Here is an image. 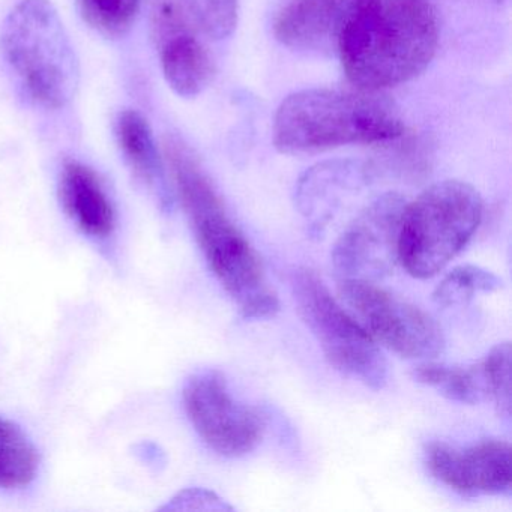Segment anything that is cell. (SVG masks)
Instances as JSON below:
<instances>
[{
    "mask_svg": "<svg viewBox=\"0 0 512 512\" xmlns=\"http://www.w3.org/2000/svg\"><path fill=\"white\" fill-rule=\"evenodd\" d=\"M403 133V121L388 101L329 89L295 92L274 119L275 148L290 155L391 142Z\"/></svg>",
    "mask_w": 512,
    "mask_h": 512,
    "instance_id": "cell-3",
    "label": "cell"
},
{
    "mask_svg": "<svg viewBox=\"0 0 512 512\" xmlns=\"http://www.w3.org/2000/svg\"><path fill=\"white\" fill-rule=\"evenodd\" d=\"M185 0H152V38L160 52L164 79L179 97L202 94L214 77L208 49L194 35Z\"/></svg>",
    "mask_w": 512,
    "mask_h": 512,
    "instance_id": "cell-10",
    "label": "cell"
},
{
    "mask_svg": "<svg viewBox=\"0 0 512 512\" xmlns=\"http://www.w3.org/2000/svg\"><path fill=\"white\" fill-rule=\"evenodd\" d=\"M116 142L134 178L148 188L163 208L170 205L163 164L151 127L137 110H122L116 118Z\"/></svg>",
    "mask_w": 512,
    "mask_h": 512,
    "instance_id": "cell-14",
    "label": "cell"
},
{
    "mask_svg": "<svg viewBox=\"0 0 512 512\" xmlns=\"http://www.w3.org/2000/svg\"><path fill=\"white\" fill-rule=\"evenodd\" d=\"M511 356V344L505 341L494 346L482 359L490 380L491 401L505 416L511 413Z\"/></svg>",
    "mask_w": 512,
    "mask_h": 512,
    "instance_id": "cell-20",
    "label": "cell"
},
{
    "mask_svg": "<svg viewBox=\"0 0 512 512\" xmlns=\"http://www.w3.org/2000/svg\"><path fill=\"white\" fill-rule=\"evenodd\" d=\"M59 197L65 212L92 238H107L115 230L112 200L100 176L79 161H67L59 176Z\"/></svg>",
    "mask_w": 512,
    "mask_h": 512,
    "instance_id": "cell-13",
    "label": "cell"
},
{
    "mask_svg": "<svg viewBox=\"0 0 512 512\" xmlns=\"http://www.w3.org/2000/svg\"><path fill=\"white\" fill-rule=\"evenodd\" d=\"M194 22L214 40L229 38L238 23V0H185Z\"/></svg>",
    "mask_w": 512,
    "mask_h": 512,
    "instance_id": "cell-19",
    "label": "cell"
},
{
    "mask_svg": "<svg viewBox=\"0 0 512 512\" xmlns=\"http://www.w3.org/2000/svg\"><path fill=\"white\" fill-rule=\"evenodd\" d=\"M167 163L200 250L245 319H271L280 311L253 245L227 215L211 179L179 137L167 139Z\"/></svg>",
    "mask_w": 512,
    "mask_h": 512,
    "instance_id": "cell-2",
    "label": "cell"
},
{
    "mask_svg": "<svg viewBox=\"0 0 512 512\" xmlns=\"http://www.w3.org/2000/svg\"><path fill=\"white\" fill-rule=\"evenodd\" d=\"M292 292L296 310L322 347L326 361L374 391L385 388V356L364 326L338 304L322 278L311 269H298L292 275Z\"/></svg>",
    "mask_w": 512,
    "mask_h": 512,
    "instance_id": "cell-6",
    "label": "cell"
},
{
    "mask_svg": "<svg viewBox=\"0 0 512 512\" xmlns=\"http://www.w3.org/2000/svg\"><path fill=\"white\" fill-rule=\"evenodd\" d=\"M502 280L493 272L475 265L457 266L436 287L433 301L439 307H461L469 304L478 293L496 292Z\"/></svg>",
    "mask_w": 512,
    "mask_h": 512,
    "instance_id": "cell-17",
    "label": "cell"
},
{
    "mask_svg": "<svg viewBox=\"0 0 512 512\" xmlns=\"http://www.w3.org/2000/svg\"><path fill=\"white\" fill-rule=\"evenodd\" d=\"M356 0H287L274 23L277 40L293 50L323 52L337 47Z\"/></svg>",
    "mask_w": 512,
    "mask_h": 512,
    "instance_id": "cell-12",
    "label": "cell"
},
{
    "mask_svg": "<svg viewBox=\"0 0 512 512\" xmlns=\"http://www.w3.org/2000/svg\"><path fill=\"white\" fill-rule=\"evenodd\" d=\"M484 214L481 194L461 181L431 185L404 206L398 262L427 280L442 272L475 235Z\"/></svg>",
    "mask_w": 512,
    "mask_h": 512,
    "instance_id": "cell-5",
    "label": "cell"
},
{
    "mask_svg": "<svg viewBox=\"0 0 512 512\" xmlns=\"http://www.w3.org/2000/svg\"><path fill=\"white\" fill-rule=\"evenodd\" d=\"M437 46L439 23L427 0H371L347 19L337 50L349 82L377 92L424 73Z\"/></svg>",
    "mask_w": 512,
    "mask_h": 512,
    "instance_id": "cell-1",
    "label": "cell"
},
{
    "mask_svg": "<svg viewBox=\"0 0 512 512\" xmlns=\"http://www.w3.org/2000/svg\"><path fill=\"white\" fill-rule=\"evenodd\" d=\"M425 463L431 475L463 496H500L511 493V446L502 440H485L457 449L446 443H430Z\"/></svg>",
    "mask_w": 512,
    "mask_h": 512,
    "instance_id": "cell-11",
    "label": "cell"
},
{
    "mask_svg": "<svg viewBox=\"0 0 512 512\" xmlns=\"http://www.w3.org/2000/svg\"><path fill=\"white\" fill-rule=\"evenodd\" d=\"M0 50L35 103L58 110L76 97L79 59L49 0H22L13 8L0 32Z\"/></svg>",
    "mask_w": 512,
    "mask_h": 512,
    "instance_id": "cell-4",
    "label": "cell"
},
{
    "mask_svg": "<svg viewBox=\"0 0 512 512\" xmlns=\"http://www.w3.org/2000/svg\"><path fill=\"white\" fill-rule=\"evenodd\" d=\"M340 295L373 340L401 358H436L445 349L442 328L430 314L374 281L341 280Z\"/></svg>",
    "mask_w": 512,
    "mask_h": 512,
    "instance_id": "cell-7",
    "label": "cell"
},
{
    "mask_svg": "<svg viewBox=\"0 0 512 512\" xmlns=\"http://www.w3.org/2000/svg\"><path fill=\"white\" fill-rule=\"evenodd\" d=\"M142 0H77L85 22L107 38L124 37L136 22Z\"/></svg>",
    "mask_w": 512,
    "mask_h": 512,
    "instance_id": "cell-18",
    "label": "cell"
},
{
    "mask_svg": "<svg viewBox=\"0 0 512 512\" xmlns=\"http://www.w3.org/2000/svg\"><path fill=\"white\" fill-rule=\"evenodd\" d=\"M38 463L37 449L25 431L14 422L0 418V488L16 490L31 484Z\"/></svg>",
    "mask_w": 512,
    "mask_h": 512,
    "instance_id": "cell-16",
    "label": "cell"
},
{
    "mask_svg": "<svg viewBox=\"0 0 512 512\" xmlns=\"http://www.w3.org/2000/svg\"><path fill=\"white\" fill-rule=\"evenodd\" d=\"M415 379L457 403L479 404L491 401L490 380L484 361L467 368L427 362L416 367Z\"/></svg>",
    "mask_w": 512,
    "mask_h": 512,
    "instance_id": "cell-15",
    "label": "cell"
},
{
    "mask_svg": "<svg viewBox=\"0 0 512 512\" xmlns=\"http://www.w3.org/2000/svg\"><path fill=\"white\" fill-rule=\"evenodd\" d=\"M403 197L385 194L364 209L332 248V265L343 280L376 281L398 263Z\"/></svg>",
    "mask_w": 512,
    "mask_h": 512,
    "instance_id": "cell-9",
    "label": "cell"
},
{
    "mask_svg": "<svg viewBox=\"0 0 512 512\" xmlns=\"http://www.w3.org/2000/svg\"><path fill=\"white\" fill-rule=\"evenodd\" d=\"M163 509H206V511H226V509H233L232 506L227 505L223 499L212 493V491L205 490V488H187L181 491L169 505L164 506Z\"/></svg>",
    "mask_w": 512,
    "mask_h": 512,
    "instance_id": "cell-21",
    "label": "cell"
},
{
    "mask_svg": "<svg viewBox=\"0 0 512 512\" xmlns=\"http://www.w3.org/2000/svg\"><path fill=\"white\" fill-rule=\"evenodd\" d=\"M184 407L194 430L217 454L242 457L262 442V415L233 397L220 371L191 376L184 388Z\"/></svg>",
    "mask_w": 512,
    "mask_h": 512,
    "instance_id": "cell-8",
    "label": "cell"
}]
</instances>
